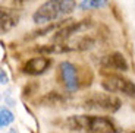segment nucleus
<instances>
[{"mask_svg":"<svg viewBox=\"0 0 135 133\" xmlns=\"http://www.w3.org/2000/svg\"><path fill=\"white\" fill-rule=\"evenodd\" d=\"M22 2H27V0H15V3H22Z\"/></svg>","mask_w":135,"mask_h":133,"instance_id":"obj_14","label":"nucleus"},{"mask_svg":"<svg viewBox=\"0 0 135 133\" xmlns=\"http://www.w3.org/2000/svg\"><path fill=\"white\" fill-rule=\"evenodd\" d=\"M50 66H51V59H49V57H43V56L41 57H32V59H30L27 63H25L24 72L28 75L35 76V75L44 73Z\"/></svg>","mask_w":135,"mask_h":133,"instance_id":"obj_6","label":"nucleus"},{"mask_svg":"<svg viewBox=\"0 0 135 133\" xmlns=\"http://www.w3.org/2000/svg\"><path fill=\"white\" fill-rule=\"evenodd\" d=\"M101 66L104 69L119 70V72H126L128 70V62L120 53H112L101 59Z\"/></svg>","mask_w":135,"mask_h":133,"instance_id":"obj_7","label":"nucleus"},{"mask_svg":"<svg viewBox=\"0 0 135 133\" xmlns=\"http://www.w3.org/2000/svg\"><path fill=\"white\" fill-rule=\"evenodd\" d=\"M101 86L107 92H118L128 96L135 95V83L120 75H106L101 80Z\"/></svg>","mask_w":135,"mask_h":133,"instance_id":"obj_4","label":"nucleus"},{"mask_svg":"<svg viewBox=\"0 0 135 133\" xmlns=\"http://www.w3.org/2000/svg\"><path fill=\"white\" fill-rule=\"evenodd\" d=\"M84 133H120V127L109 117L85 114Z\"/></svg>","mask_w":135,"mask_h":133,"instance_id":"obj_3","label":"nucleus"},{"mask_svg":"<svg viewBox=\"0 0 135 133\" xmlns=\"http://www.w3.org/2000/svg\"><path fill=\"white\" fill-rule=\"evenodd\" d=\"M0 78H2V80H0L2 85H6L7 83V75H6V72H4L3 69H2V72H0Z\"/></svg>","mask_w":135,"mask_h":133,"instance_id":"obj_13","label":"nucleus"},{"mask_svg":"<svg viewBox=\"0 0 135 133\" xmlns=\"http://www.w3.org/2000/svg\"><path fill=\"white\" fill-rule=\"evenodd\" d=\"M129 133H135V132H129Z\"/></svg>","mask_w":135,"mask_h":133,"instance_id":"obj_16","label":"nucleus"},{"mask_svg":"<svg viewBox=\"0 0 135 133\" xmlns=\"http://www.w3.org/2000/svg\"><path fill=\"white\" fill-rule=\"evenodd\" d=\"M19 15L13 9H2V32H9L13 27L18 25Z\"/></svg>","mask_w":135,"mask_h":133,"instance_id":"obj_8","label":"nucleus"},{"mask_svg":"<svg viewBox=\"0 0 135 133\" xmlns=\"http://www.w3.org/2000/svg\"><path fill=\"white\" fill-rule=\"evenodd\" d=\"M62 23H50V25H47L46 28H43V29H38L35 31V32H32V35H30V38H35V37H43V35H46L47 32H51V31L54 29V28L60 27Z\"/></svg>","mask_w":135,"mask_h":133,"instance_id":"obj_12","label":"nucleus"},{"mask_svg":"<svg viewBox=\"0 0 135 133\" xmlns=\"http://www.w3.org/2000/svg\"><path fill=\"white\" fill-rule=\"evenodd\" d=\"M106 4V0H82L81 7L82 9H93V7H101Z\"/></svg>","mask_w":135,"mask_h":133,"instance_id":"obj_11","label":"nucleus"},{"mask_svg":"<svg viewBox=\"0 0 135 133\" xmlns=\"http://www.w3.org/2000/svg\"><path fill=\"white\" fill-rule=\"evenodd\" d=\"M122 103L118 96L112 94H93L85 100V108L90 110H101L106 113H116L120 108Z\"/></svg>","mask_w":135,"mask_h":133,"instance_id":"obj_2","label":"nucleus"},{"mask_svg":"<svg viewBox=\"0 0 135 133\" xmlns=\"http://www.w3.org/2000/svg\"><path fill=\"white\" fill-rule=\"evenodd\" d=\"M75 7H76L75 0H49L35 10L32 19L35 23H49L65 15L72 13Z\"/></svg>","mask_w":135,"mask_h":133,"instance_id":"obj_1","label":"nucleus"},{"mask_svg":"<svg viewBox=\"0 0 135 133\" xmlns=\"http://www.w3.org/2000/svg\"><path fill=\"white\" fill-rule=\"evenodd\" d=\"M7 133H18V132H16V130H15V129H12V130H9V132H7Z\"/></svg>","mask_w":135,"mask_h":133,"instance_id":"obj_15","label":"nucleus"},{"mask_svg":"<svg viewBox=\"0 0 135 133\" xmlns=\"http://www.w3.org/2000/svg\"><path fill=\"white\" fill-rule=\"evenodd\" d=\"M62 101H65V98L57 92H49L47 95H44L41 98V103L47 104V105H54V104H60Z\"/></svg>","mask_w":135,"mask_h":133,"instance_id":"obj_9","label":"nucleus"},{"mask_svg":"<svg viewBox=\"0 0 135 133\" xmlns=\"http://www.w3.org/2000/svg\"><path fill=\"white\" fill-rule=\"evenodd\" d=\"M13 119H15L13 114L10 113L6 107H2V110H0V126L2 127L9 126V124L13 121Z\"/></svg>","mask_w":135,"mask_h":133,"instance_id":"obj_10","label":"nucleus"},{"mask_svg":"<svg viewBox=\"0 0 135 133\" xmlns=\"http://www.w3.org/2000/svg\"><path fill=\"white\" fill-rule=\"evenodd\" d=\"M60 73L63 78V82L69 91H75L79 86V79L76 75V69L71 62H62L60 63Z\"/></svg>","mask_w":135,"mask_h":133,"instance_id":"obj_5","label":"nucleus"}]
</instances>
